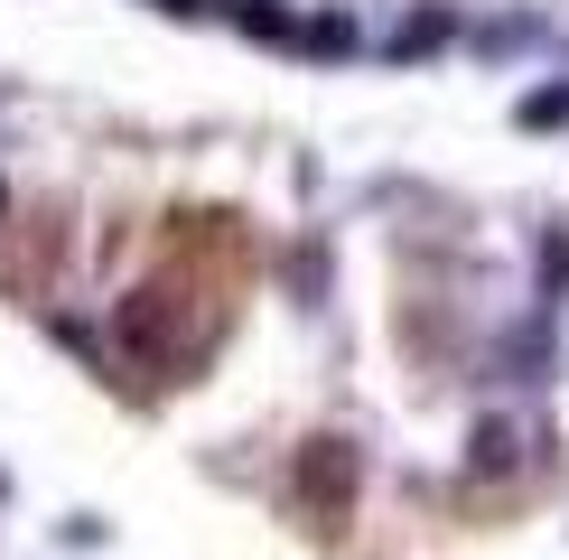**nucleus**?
<instances>
[{"instance_id": "1", "label": "nucleus", "mask_w": 569, "mask_h": 560, "mask_svg": "<svg viewBox=\"0 0 569 560\" xmlns=\"http://www.w3.org/2000/svg\"><path fill=\"white\" fill-rule=\"evenodd\" d=\"M299 496L327 513V532H346V513H355V449L346 439H318V449L299 458Z\"/></svg>"}, {"instance_id": "2", "label": "nucleus", "mask_w": 569, "mask_h": 560, "mask_svg": "<svg viewBox=\"0 0 569 560\" xmlns=\"http://www.w3.org/2000/svg\"><path fill=\"white\" fill-rule=\"evenodd\" d=\"M467 458H477L486 477H505V467H513V430H505V420H486V430L467 439Z\"/></svg>"}, {"instance_id": "3", "label": "nucleus", "mask_w": 569, "mask_h": 560, "mask_svg": "<svg viewBox=\"0 0 569 560\" xmlns=\"http://www.w3.org/2000/svg\"><path fill=\"white\" fill-rule=\"evenodd\" d=\"M523 122H532V131H541V122H569V84H560V93H532Z\"/></svg>"}]
</instances>
